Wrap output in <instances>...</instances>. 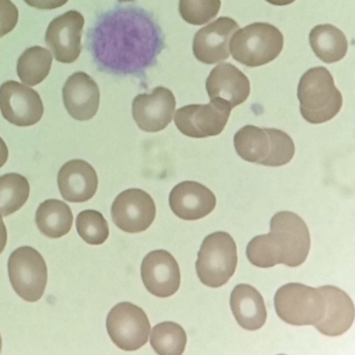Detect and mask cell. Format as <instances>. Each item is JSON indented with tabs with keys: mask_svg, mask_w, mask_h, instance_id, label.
Returning <instances> with one entry per match:
<instances>
[{
	"mask_svg": "<svg viewBox=\"0 0 355 355\" xmlns=\"http://www.w3.org/2000/svg\"><path fill=\"white\" fill-rule=\"evenodd\" d=\"M84 24L83 15L73 10L55 17L49 23L45 42L57 61L72 63L79 57Z\"/></svg>",
	"mask_w": 355,
	"mask_h": 355,
	"instance_id": "13",
	"label": "cell"
},
{
	"mask_svg": "<svg viewBox=\"0 0 355 355\" xmlns=\"http://www.w3.org/2000/svg\"><path fill=\"white\" fill-rule=\"evenodd\" d=\"M76 227L83 240L91 245L103 244L109 236L107 222L96 210L80 211L76 217Z\"/></svg>",
	"mask_w": 355,
	"mask_h": 355,
	"instance_id": "28",
	"label": "cell"
},
{
	"mask_svg": "<svg viewBox=\"0 0 355 355\" xmlns=\"http://www.w3.org/2000/svg\"><path fill=\"white\" fill-rule=\"evenodd\" d=\"M58 185L62 197L70 202H83L96 192L98 177L87 162L74 159L67 162L58 173Z\"/></svg>",
	"mask_w": 355,
	"mask_h": 355,
	"instance_id": "20",
	"label": "cell"
},
{
	"mask_svg": "<svg viewBox=\"0 0 355 355\" xmlns=\"http://www.w3.org/2000/svg\"><path fill=\"white\" fill-rule=\"evenodd\" d=\"M28 6L41 10H52L64 5L69 0H24Z\"/></svg>",
	"mask_w": 355,
	"mask_h": 355,
	"instance_id": "32",
	"label": "cell"
},
{
	"mask_svg": "<svg viewBox=\"0 0 355 355\" xmlns=\"http://www.w3.org/2000/svg\"><path fill=\"white\" fill-rule=\"evenodd\" d=\"M30 186L27 179L16 173L0 176V213L7 216L19 210L29 196Z\"/></svg>",
	"mask_w": 355,
	"mask_h": 355,
	"instance_id": "26",
	"label": "cell"
},
{
	"mask_svg": "<svg viewBox=\"0 0 355 355\" xmlns=\"http://www.w3.org/2000/svg\"><path fill=\"white\" fill-rule=\"evenodd\" d=\"M69 206L58 199H48L40 204L35 213V223L41 233L58 239L67 234L73 224Z\"/></svg>",
	"mask_w": 355,
	"mask_h": 355,
	"instance_id": "23",
	"label": "cell"
},
{
	"mask_svg": "<svg viewBox=\"0 0 355 355\" xmlns=\"http://www.w3.org/2000/svg\"><path fill=\"white\" fill-rule=\"evenodd\" d=\"M150 344L159 355H180L187 344L186 332L175 322H162L153 327Z\"/></svg>",
	"mask_w": 355,
	"mask_h": 355,
	"instance_id": "27",
	"label": "cell"
},
{
	"mask_svg": "<svg viewBox=\"0 0 355 355\" xmlns=\"http://www.w3.org/2000/svg\"><path fill=\"white\" fill-rule=\"evenodd\" d=\"M237 261L236 245L231 235L215 232L202 242L196 261V273L205 286L218 288L233 276Z\"/></svg>",
	"mask_w": 355,
	"mask_h": 355,
	"instance_id": "5",
	"label": "cell"
},
{
	"mask_svg": "<svg viewBox=\"0 0 355 355\" xmlns=\"http://www.w3.org/2000/svg\"><path fill=\"white\" fill-rule=\"evenodd\" d=\"M176 101L168 88L158 86L150 94H140L132 103V114L143 131L155 132L164 130L172 120Z\"/></svg>",
	"mask_w": 355,
	"mask_h": 355,
	"instance_id": "14",
	"label": "cell"
},
{
	"mask_svg": "<svg viewBox=\"0 0 355 355\" xmlns=\"http://www.w3.org/2000/svg\"><path fill=\"white\" fill-rule=\"evenodd\" d=\"M230 305L237 323L246 330H257L266 321L267 312L263 298L251 285H236L230 294Z\"/></svg>",
	"mask_w": 355,
	"mask_h": 355,
	"instance_id": "22",
	"label": "cell"
},
{
	"mask_svg": "<svg viewBox=\"0 0 355 355\" xmlns=\"http://www.w3.org/2000/svg\"><path fill=\"white\" fill-rule=\"evenodd\" d=\"M232 107L219 99L207 104H191L178 109L174 122L183 135L193 138L216 136L225 128Z\"/></svg>",
	"mask_w": 355,
	"mask_h": 355,
	"instance_id": "10",
	"label": "cell"
},
{
	"mask_svg": "<svg viewBox=\"0 0 355 355\" xmlns=\"http://www.w3.org/2000/svg\"><path fill=\"white\" fill-rule=\"evenodd\" d=\"M205 87L210 100H222L232 108L244 103L250 93L248 77L229 62L220 63L211 71Z\"/></svg>",
	"mask_w": 355,
	"mask_h": 355,
	"instance_id": "19",
	"label": "cell"
},
{
	"mask_svg": "<svg viewBox=\"0 0 355 355\" xmlns=\"http://www.w3.org/2000/svg\"><path fill=\"white\" fill-rule=\"evenodd\" d=\"M274 306L279 318L288 324L314 325L324 315L326 300L318 288L291 282L277 289Z\"/></svg>",
	"mask_w": 355,
	"mask_h": 355,
	"instance_id": "6",
	"label": "cell"
},
{
	"mask_svg": "<svg viewBox=\"0 0 355 355\" xmlns=\"http://www.w3.org/2000/svg\"><path fill=\"white\" fill-rule=\"evenodd\" d=\"M156 207L152 197L145 191L132 188L120 193L111 207L114 224L122 231L139 233L153 222Z\"/></svg>",
	"mask_w": 355,
	"mask_h": 355,
	"instance_id": "11",
	"label": "cell"
},
{
	"mask_svg": "<svg viewBox=\"0 0 355 355\" xmlns=\"http://www.w3.org/2000/svg\"><path fill=\"white\" fill-rule=\"evenodd\" d=\"M270 230L281 263L297 267L305 261L311 247V238L309 229L300 216L288 211L277 212L270 219Z\"/></svg>",
	"mask_w": 355,
	"mask_h": 355,
	"instance_id": "7",
	"label": "cell"
},
{
	"mask_svg": "<svg viewBox=\"0 0 355 355\" xmlns=\"http://www.w3.org/2000/svg\"><path fill=\"white\" fill-rule=\"evenodd\" d=\"M119 2H128V1H132L135 0H118Z\"/></svg>",
	"mask_w": 355,
	"mask_h": 355,
	"instance_id": "36",
	"label": "cell"
},
{
	"mask_svg": "<svg viewBox=\"0 0 355 355\" xmlns=\"http://www.w3.org/2000/svg\"><path fill=\"white\" fill-rule=\"evenodd\" d=\"M246 256L252 265L259 268H270L281 263L270 233L252 239L246 247Z\"/></svg>",
	"mask_w": 355,
	"mask_h": 355,
	"instance_id": "30",
	"label": "cell"
},
{
	"mask_svg": "<svg viewBox=\"0 0 355 355\" xmlns=\"http://www.w3.org/2000/svg\"><path fill=\"white\" fill-rule=\"evenodd\" d=\"M1 347H2V340H1V337L0 335V353H1Z\"/></svg>",
	"mask_w": 355,
	"mask_h": 355,
	"instance_id": "37",
	"label": "cell"
},
{
	"mask_svg": "<svg viewBox=\"0 0 355 355\" xmlns=\"http://www.w3.org/2000/svg\"><path fill=\"white\" fill-rule=\"evenodd\" d=\"M236 153L243 159L267 166H281L295 154L292 138L285 132L246 125L234 136Z\"/></svg>",
	"mask_w": 355,
	"mask_h": 355,
	"instance_id": "2",
	"label": "cell"
},
{
	"mask_svg": "<svg viewBox=\"0 0 355 355\" xmlns=\"http://www.w3.org/2000/svg\"><path fill=\"white\" fill-rule=\"evenodd\" d=\"M19 12L10 0H0V30L1 37L12 31L17 24Z\"/></svg>",
	"mask_w": 355,
	"mask_h": 355,
	"instance_id": "31",
	"label": "cell"
},
{
	"mask_svg": "<svg viewBox=\"0 0 355 355\" xmlns=\"http://www.w3.org/2000/svg\"><path fill=\"white\" fill-rule=\"evenodd\" d=\"M172 211L186 220L204 218L215 208L216 198L214 193L203 184L191 180L182 182L171 190L168 198Z\"/></svg>",
	"mask_w": 355,
	"mask_h": 355,
	"instance_id": "17",
	"label": "cell"
},
{
	"mask_svg": "<svg viewBox=\"0 0 355 355\" xmlns=\"http://www.w3.org/2000/svg\"><path fill=\"white\" fill-rule=\"evenodd\" d=\"M311 47L316 56L325 63L336 62L347 51V40L341 30L329 24H319L309 33Z\"/></svg>",
	"mask_w": 355,
	"mask_h": 355,
	"instance_id": "24",
	"label": "cell"
},
{
	"mask_svg": "<svg viewBox=\"0 0 355 355\" xmlns=\"http://www.w3.org/2000/svg\"><path fill=\"white\" fill-rule=\"evenodd\" d=\"M106 328L110 339L118 347L135 351L147 343L150 324L141 308L129 302H122L110 311Z\"/></svg>",
	"mask_w": 355,
	"mask_h": 355,
	"instance_id": "9",
	"label": "cell"
},
{
	"mask_svg": "<svg viewBox=\"0 0 355 355\" xmlns=\"http://www.w3.org/2000/svg\"><path fill=\"white\" fill-rule=\"evenodd\" d=\"M220 5V0H180L179 12L186 22L200 26L216 17Z\"/></svg>",
	"mask_w": 355,
	"mask_h": 355,
	"instance_id": "29",
	"label": "cell"
},
{
	"mask_svg": "<svg viewBox=\"0 0 355 355\" xmlns=\"http://www.w3.org/2000/svg\"><path fill=\"white\" fill-rule=\"evenodd\" d=\"M297 98L302 117L313 124L331 120L343 105L342 94L324 67L311 68L302 76L297 86Z\"/></svg>",
	"mask_w": 355,
	"mask_h": 355,
	"instance_id": "3",
	"label": "cell"
},
{
	"mask_svg": "<svg viewBox=\"0 0 355 355\" xmlns=\"http://www.w3.org/2000/svg\"><path fill=\"white\" fill-rule=\"evenodd\" d=\"M53 62L51 53L46 48L33 46L26 49L17 63V73L24 84L35 86L49 75Z\"/></svg>",
	"mask_w": 355,
	"mask_h": 355,
	"instance_id": "25",
	"label": "cell"
},
{
	"mask_svg": "<svg viewBox=\"0 0 355 355\" xmlns=\"http://www.w3.org/2000/svg\"><path fill=\"white\" fill-rule=\"evenodd\" d=\"M239 28L236 21L228 17H220L199 29L194 35L193 52L196 58L207 64L229 58V41Z\"/></svg>",
	"mask_w": 355,
	"mask_h": 355,
	"instance_id": "16",
	"label": "cell"
},
{
	"mask_svg": "<svg viewBox=\"0 0 355 355\" xmlns=\"http://www.w3.org/2000/svg\"><path fill=\"white\" fill-rule=\"evenodd\" d=\"M1 37V30H0V37Z\"/></svg>",
	"mask_w": 355,
	"mask_h": 355,
	"instance_id": "38",
	"label": "cell"
},
{
	"mask_svg": "<svg viewBox=\"0 0 355 355\" xmlns=\"http://www.w3.org/2000/svg\"><path fill=\"white\" fill-rule=\"evenodd\" d=\"M87 45L98 68L114 75H140L157 62L164 47L153 16L136 6L101 13L87 33Z\"/></svg>",
	"mask_w": 355,
	"mask_h": 355,
	"instance_id": "1",
	"label": "cell"
},
{
	"mask_svg": "<svg viewBox=\"0 0 355 355\" xmlns=\"http://www.w3.org/2000/svg\"><path fill=\"white\" fill-rule=\"evenodd\" d=\"M8 157V147L0 137V168H1L7 162Z\"/></svg>",
	"mask_w": 355,
	"mask_h": 355,
	"instance_id": "34",
	"label": "cell"
},
{
	"mask_svg": "<svg viewBox=\"0 0 355 355\" xmlns=\"http://www.w3.org/2000/svg\"><path fill=\"white\" fill-rule=\"evenodd\" d=\"M326 300V311L320 322L314 324L321 334L338 336L346 332L354 319V303L349 296L335 286L318 287Z\"/></svg>",
	"mask_w": 355,
	"mask_h": 355,
	"instance_id": "21",
	"label": "cell"
},
{
	"mask_svg": "<svg viewBox=\"0 0 355 355\" xmlns=\"http://www.w3.org/2000/svg\"><path fill=\"white\" fill-rule=\"evenodd\" d=\"M62 99L67 112L72 118L78 121H87L93 118L98 111L99 88L89 75L77 71L64 83Z\"/></svg>",
	"mask_w": 355,
	"mask_h": 355,
	"instance_id": "18",
	"label": "cell"
},
{
	"mask_svg": "<svg viewBox=\"0 0 355 355\" xmlns=\"http://www.w3.org/2000/svg\"><path fill=\"white\" fill-rule=\"evenodd\" d=\"M7 243V230L2 215L0 213V254L3 252Z\"/></svg>",
	"mask_w": 355,
	"mask_h": 355,
	"instance_id": "33",
	"label": "cell"
},
{
	"mask_svg": "<svg viewBox=\"0 0 355 355\" xmlns=\"http://www.w3.org/2000/svg\"><path fill=\"white\" fill-rule=\"evenodd\" d=\"M142 282L151 294L168 297L175 294L180 284V272L173 256L166 250L150 252L141 265Z\"/></svg>",
	"mask_w": 355,
	"mask_h": 355,
	"instance_id": "15",
	"label": "cell"
},
{
	"mask_svg": "<svg viewBox=\"0 0 355 355\" xmlns=\"http://www.w3.org/2000/svg\"><path fill=\"white\" fill-rule=\"evenodd\" d=\"M284 46V36L275 26L255 22L237 31L230 39L232 58L250 67L266 64L275 60Z\"/></svg>",
	"mask_w": 355,
	"mask_h": 355,
	"instance_id": "4",
	"label": "cell"
},
{
	"mask_svg": "<svg viewBox=\"0 0 355 355\" xmlns=\"http://www.w3.org/2000/svg\"><path fill=\"white\" fill-rule=\"evenodd\" d=\"M0 110L4 119L17 126L33 125L44 113L39 94L15 80H7L0 86Z\"/></svg>",
	"mask_w": 355,
	"mask_h": 355,
	"instance_id": "12",
	"label": "cell"
},
{
	"mask_svg": "<svg viewBox=\"0 0 355 355\" xmlns=\"http://www.w3.org/2000/svg\"><path fill=\"white\" fill-rule=\"evenodd\" d=\"M267 2L275 6H286L292 3L295 0H266Z\"/></svg>",
	"mask_w": 355,
	"mask_h": 355,
	"instance_id": "35",
	"label": "cell"
},
{
	"mask_svg": "<svg viewBox=\"0 0 355 355\" xmlns=\"http://www.w3.org/2000/svg\"><path fill=\"white\" fill-rule=\"evenodd\" d=\"M11 285L17 294L27 302L40 300L47 283V267L41 254L30 246L15 250L8 260Z\"/></svg>",
	"mask_w": 355,
	"mask_h": 355,
	"instance_id": "8",
	"label": "cell"
}]
</instances>
